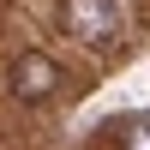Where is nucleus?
I'll return each mask as SVG.
<instances>
[{"mask_svg":"<svg viewBox=\"0 0 150 150\" xmlns=\"http://www.w3.org/2000/svg\"><path fill=\"white\" fill-rule=\"evenodd\" d=\"M60 90V72L48 54H18V66H12V96L18 102H42V96Z\"/></svg>","mask_w":150,"mask_h":150,"instance_id":"obj_1","label":"nucleus"},{"mask_svg":"<svg viewBox=\"0 0 150 150\" xmlns=\"http://www.w3.org/2000/svg\"><path fill=\"white\" fill-rule=\"evenodd\" d=\"M66 30L84 36V42L114 36V0H72V6H66Z\"/></svg>","mask_w":150,"mask_h":150,"instance_id":"obj_2","label":"nucleus"},{"mask_svg":"<svg viewBox=\"0 0 150 150\" xmlns=\"http://www.w3.org/2000/svg\"><path fill=\"white\" fill-rule=\"evenodd\" d=\"M126 150H150V120H132V132H126Z\"/></svg>","mask_w":150,"mask_h":150,"instance_id":"obj_3","label":"nucleus"}]
</instances>
